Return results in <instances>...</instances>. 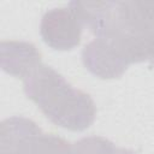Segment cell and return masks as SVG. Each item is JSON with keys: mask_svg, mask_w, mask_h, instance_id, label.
<instances>
[{"mask_svg": "<svg viewBox=\"0 0 154 154\" xmlns=\"http://www.w3.org/2000/svg\"><path fill=\"white\" fill-rule=\"evenodd\" d=\"M73 154H136L135 152L117 147L101 136L83 137L72 144Z\"/></svg>", "mask_w": 154, "mask_h": 154, "instance_id": "cell-6", "label": "cell"}, {"mask_svg": "<svg viewBox=\"0 0 154 154\" xmlns=\"http://www.w3.org/2000/svg\"><path fill=\"white\" fill-rule=\"evenodd\" d=\"M83 23L69 2L65 7L48 10L41 18L40 34L46 45L58 51H70L79 45Z\"/></svg>", "mask_w": 154, "mask_h": 154, "instance_id": "cell-4", "label": "cell"}, {"mask_svg": "<svg viewBox=\"0 0 154 154\" xmlns=\"http://www.w3.org/2000/svg\"><path fill=\"white\" fill-rule=\"evenodd\" d=\"M147 60H149V63L152 64V66H154V32L150 36L149 43H148V55H147Z\"/></svg>", "mask_w": 154, "mask_h": 154, "instance_id": "cell-7", "label": "cell"}, {"mask_svg": "<svg viewBox=\"0 0 154 154\" xmlns=\"http://www.w3.org/2000/svg\"><path fill=\"white\" fill-rule=\"evenodd\" d=\"M0 154H73V149L64 138L45 134L32 120L14 116L1 123Z\"/></svg>", "mask_w": 154, "mask_h": 154, "instance_id": "cell-3", "label": "cell"}, {"mask_svg": "<svg viewBox=\"0 0 154 154\" xmlns=\"http://www.w3.org/2000/svg\"><path fill=\"white\" fill-rule=\"evenodd\" d=\"M0 49L2 70L18 78H23L41 63V53L31 42L2 41Z\"/></svg>", "mask_w": 154, "mask_h": 154, "instance_id": "cell-5", "label": "cell"}, {"mask_svg": "<svg viewBox=\"0 0 154 154\" xmlns=\"http://www.w3.org/2000/svg\"><path fill=\"white\" fill-rule=\"evenodd\" d=\"M22 79L28 99L55 125L82 131L93 124L96 107L90 95L71 85L53 67L40 63Z\"/></svg>", "mask_w": 154, "mask_h": 154, "instance_id": "cell-2", "label": "cell"}, {"mask_svg": "<svg viewBox=\"0 0 154 154\" xmlns=\"http://www.w3.org/2000/svg\"><path fill=\"white\" fill-rule=\"evenodd\" d=\"M95 38L83 48L90 71L100 78L120 77L135 63L147 60L154 32V2L71 1Z\"/></svg>", "mask_w": 154, "mask_h": 154, "instance_id": "cell-1", "label": "cell"}]
</instances>
